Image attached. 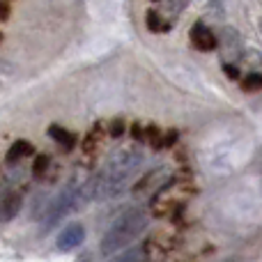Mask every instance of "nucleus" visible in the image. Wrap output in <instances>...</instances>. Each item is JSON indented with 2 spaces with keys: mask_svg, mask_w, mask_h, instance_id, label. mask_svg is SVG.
I'll return each mask as SVG.
<instances>
[{
  "mask_svg": "<svg viewBox=\"0 0 262 262\" xmlns=\"http://www.w3.org/2000/svg\"><path fill=\"white\" fill-rule=\"evenodd\" d=\"M145 161V154L138 147H124L115 152L85 184L81 186V200H111L127 189L131 177L140 170Z\"/></svg>",
  "mask_w": 262,
  "mask_h": 262,
  "instance_id": "nucleus-1",
  "label": "nucleus"
},
{
  "mask_svg": "<svg viewBox=\"0 0 262 262\" xmlns=\"http://www.w3.org/2000/svg\"><path fill=\"white\" fill-rule=\"evenodd\" d=\"M149 226V214L143 207L127 209L124 214H120L118 221L106 230L104 239L99 244L101 255H118L122 253V249H127L136 237H140Z\"/></svg>",
  "mask_w": 262,
  "mask_h": 262,
  "instance_id": "nucleus-2",
  "label": "nucleus"
},
{
  "mask_svg": "<svg viewBox=\"0 0 262 262\" xmlns=\"http://www.w3.org/2000/svg\"><path fill=\"white\" fill-rule=\"evenodd\" d=\"M81 205H83V200H81V184L69 182V184L64 186V189L49 203L46 214H44V223H41V230H44V232L51 230V228H53L60 219H64L69 212L78 209Z\"/></svg>",
  "mask_w": 262,
  "mask_h": 262,
  "instance_id": "nucleus-3",
  "label": "nucleus"
},
{
  "mask_svg": "<svg viewBox=\"0 0 262 262\" xmlns=\"http://www.w3.org/2000/svg\"><path fill=\"white\" fill-rule=\"evenodd\" d=\"M83 239H85V228H83L81 223H69V226L58 235L55 246H58L60 251H74L83 244Z\"/></svg>",
  "mask_w": 262,
  "mask_h": 262,
  "instance_id": "nucleus-4",
  "label": "nucleus"
},
{
  "mask_svg": "<svg viewBox=\"0 0 262 262\" xmlns=\"http://www.w3.org/2000/svg\"><path fill=\"white\" fill-rule=\"evenodd\" d=\"M23 207V198L18 191H3L0 193V223H9L18 216Z\"/></svg>",
  "mask_w": 262,
  "mask_h": 262,
  "instance_id": "nucleus-5",
  "label": "nucleus"
},
{
  "mask_svg": "<svg viewBox=\"0 0 262 262\" xmlns=\"http://www.w3.org/2000/svg\"><path fill=\"white\" fill-rule=\"evenodd\" d=\"M191 44L200 51H214L219 41H216V35H214L209 28H205L203 23H195V26L191 28Z\"/></svg>",
  "mask_w": 262,
  "mask_h": 262,
  "instance_id": "nucleus-6",
  "label": "nucleus"
},
{
  "mask_svg": "<svg viewBox=\"0 0 262 262\" xmlns=\"http://www.w3.org/2000/svg\"><path fill=\"white\" fill-rule=\"evenodd\" d=\"M49 136L58 145H62L64 149H72L74 145H76V136H74L72 131H67L64 127H60V124H51V127H49Z\"/></svg>",
  "mask_w": 262,
  "mask_h": 262,
  "instance_id": "nucleus-7",
  "label": "nucleus"
},
{
  "mask_svg": "<svg viewBox=\"0 0 262 262\" xmlns=\"http://www.w3.org/2000/svg\"><path fill=\"white\" fill-rule=\"evenodd\" d=\"M108 262H147V246H136V249L122 251V253L113 255Z\"/></svg>",
  "mask_w": 262,
  "mask_h": 262,
  "instance_id": "nucleus-8",
  "label": "nucleus"
},
{
  "mask_svg": "<svg viewBox=\"0 0 262 262\" xmlns=\"http://www.w3.org/2000/svg\"><path fill=\"white\" fill-rule=\"evenodd\" d=\"M32 152H35L32 143H28V140H16V143L7 149V161L14 163V161H18V159H23V157H30Z\"/></svg>",
  "mask_w": 262,
  "mask_h": 262,
  "instance_id": "nucleus-9",
  "label": "nucleus"
},
{
  "mask_svg": "<svg viewBox=\"0 0 262 262\" xmlns=\"http://www.w3.org/2000/svg\"><path fill=\"white\" fill-rule=\"evenodd\" d=\"M147 28L152 32H166V30H170V26L163 21L161 14H157V9H149V12H147Z\"/></svg>",
  "mask_w": 262,
  "mask_h": 262,
  "instance_id": "nucleus-10",
  "label": "nucleus"
},
{
  "mask_svg": "<svg viewBox=\"0 0 262 262\" xmlns=\"http://www.w3.org/2000/svg\"><path fill=\"white\" fill-rule=\"evenodd\" d=\"M242 90L244 92H258L262 90V74H249V76L242 81Z\"/></svg>",
  "mask_w": 262,
  "mask_h": 262,
  "instance_id": "nucleus-11",
  "label": "nucleus"
},
{
  "mask_svg": "<svg viewBox=\"0 0 262 262\" xmlns=\"http://www.w3.org/2000/svg\"><path fill=\"white\" fill-rule=\"evenodd\" d=\"M49 166H51L49 154H39V157L35 159V163H32V175H35V177H41L46 170H49Z\"/></svg>",
  "mask_w": 262,
  "mask_h": 262,
  "instance_id": "nucleus-12",
  "label": "nucleus"
},
{
  "mask_svg": "<svg viewBox=\"0 0 262 262\" xmlns=\"http://www.w3.org/2000/svg\"><path fill=\"white\" fill-rule=\"evenodd\" d=\"M147 136H149V143H152L154 149H161L163 147V145H161V134H159V129L154 127V124H152V127H147Z\"/></svg>",
  "mask_w": 262,
  "mask_h": 262,
  "instance_id": "nucleus-13",
  "label": "nucleus"
},
{
  "mask_svg": "<svg viewBox=\"0 0 262 262\" xmlns=\"http://www.w3.org/2000/svg\"><path fill=\"white\" fill-rule=\"evenodd\" d=\"M108 134L113 136V138H120V136L124 134V120H122V118H115L113 122H111V129H108Z\"/></svg>",
  "mask_w": 262,
  "mask_h": 262,
  "instance_id": "nucleus-14",
  "label": "nucleus"
},
{
  "mask_svg": "<svg viewBox=\"0 0 262 262\" xmlns=\"http://www.w3.org/2000/svg\"><path fill=\"white\" fill-rule=\"evenodd\" d=\"M177 138H180V134H177V131H168V134L161 138V145H163V147H172V145L177 143Z\"/></svg>",
  "mask_w": 262,
  "mask_h": 262,
  "instance_id": "nucleus-15",
  "label": "nucleus"
},
{
  "mask_svg": "<svg viewBox=\"0 0 262 262\" xmlns=\"http://www.w3.org/2000/svg\"><path fill=\"white\" fill-rule=\"evenodd\" d=\"M223 72H226V76L230 78V81H237V78H239V69H237L235 64H226V67H223Z\"/></svg>",
  "mask_w": 262,
  "mask_h": 262,
  "instance_id": "nucleus-16",
  "label": "nucleus"
},
{
  "mask_svg": "<svg viewBox=\"0 0 262 262\" xmlns=\"http://www.w3.org/2000/svg\"><path fill=\"white\" fill-rule=\"evenodd\" d=\"M131 136H134V140H143L145 138V131H143V127H140L138 122H136L134 129H131Z\"/></svg>",
  "mask_w": 262,
  "mask_h": 262,
  "instance_id": "nucleus-17",
  "label": "nucleus"
},
{
  "mask_svg": "<svg viewBox=\"0 0 262 262\" xmlns=\"http://www.w3.org/2000/svg\"><path fill=\"white\" fill-rule=\"evenodd\" d=\"M9 12H12V9H9V5L7 3H0V21H7Z\"/></svg>",
  "mask_w": 262,
  "mask_h": 262,
  "instance_id": "nucleus-18",
  "label": "nucleus"
}]
</instances>
